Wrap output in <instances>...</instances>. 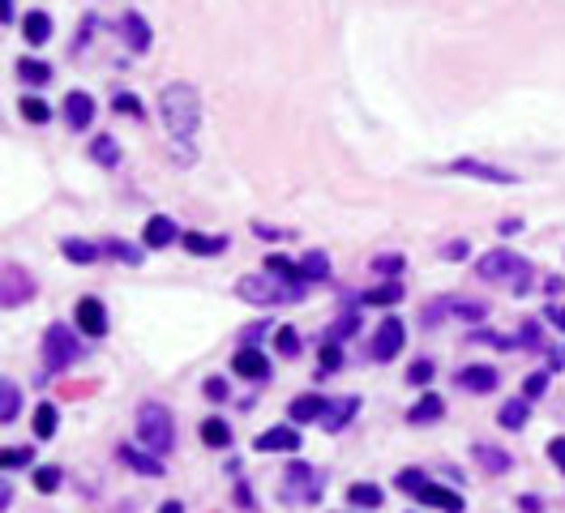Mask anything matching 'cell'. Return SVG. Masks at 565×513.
Returning <instances> with one entry per match:
<instances>
[{"instance_id":"d590c367","label":"cell","mask_w":565,"mask_h":513,"mask_svg":"<svg viewBox=\"0 0 565 513\" xmlns=\"http://www.w3.org/2000/svg\"><path fill=\"white\" fill-rule=\"evenodd\" d=\"M108 253H112L116 261H125V266H142V248H133V244H125V240H108Z\"/></svg>"},{"instance_id":"11a10c76","label":"cell","mask_w":565,"mask_h":513,"mask_svg":"<svg viewBox=\"0 0 565 513\" xmlns=\"http://www.w3.org/2000/svg\"><path fill=\"white\" fill-rule=\"evenodd\" d=\"M261 334H266V325H253V330H244V342H249V347H253V342H258Z\"/></svg>"},{"instance_id":"f907efd6","label":"cell","mask_w":565,"mask_h":513,"mask_svg":"<svg viewBox=\"0 0 565 513\" xmlns=\"http://www.w3.org/2000/svg\"><path fill=\"white\" fill-rule=\"evenodd\" d=\"M544 321H549V325H557V330H565V304H549Z\"/></svg>"},{"instance_id":"8fae6325","label":"cell","mask_w":565,"mask_h":513,"mask_svg":"<svg viewBox=\"0 0 565 513\" xmlns=\"http://www.w3.org/2000/svg\"><path fill=\"white\" fill-rule=\"evenodd\" d=\"M287 480H291L287 500H317V492H322V475H317V471H308L305 462L291 466Z\"/></svg>"},{"instance_id":"b9f144b4","label":"cell","mask_w":565,"mask_h":513,"mask_svg":"<svg viewBox=\"0 0 565 513\" xmlns=\"http://www.w3.org/2000/svg\"><path fill=\"white\" fill-rule=\"evenodd\" d=\"M454 317H467V321H485V304H467V300H450L446 304Z\"/></svg>"},{"instance_id":"7bdbcfd3","label":"cell","mask_w":565,"mask_h":513,"mask_svg":"<svg viewBox=\"0 0 565 513\" xmlns=\"http://www.w3.org/2000/svg\"><path fill=\"white\" fill-rule=\"evenodd\" d=\"M407 381H411V385H428V381H433V364H428V359L411 364V368H407Z\"/></svg>"},{"instance_id":"83f0119b","label":"cell","mask_w":565,"mask_h":513,"mask_svg":"<svg viewBox=\"0 0 565 513\" xmlns=\"http://www.w3.org/2000/svg\"><path fill=\"white\" fill-rule=\"evenodd\" d=\"M61 248H65V256L73 261V266H90V261L99 256L95 244H90V240H78V236H69V240L61 244Z\"/></svg>"},{"instance_id":"60d3db41","label":"cell","mask_w":565,"mask_h":513,"mask_svg":"<svg viewBox=\"0 0 565 513\" xmlns=\"http://www.w3.org/2000/svg\"><path fill=\"white\" fill-rule=\"evenodd\" d=\"M544 389H549V372H532V377L523 381V398L532 402V398H540Z\"/></svg>"},{"instance_id":"d6a6232c","label":"cell","mask_w":565,"mask_h":513,"mask_svg":"<svg viewBox=\"0 0 565 513\" xmlns=\"http://www.w3.org/2000/svg\"><path fill=\"white\" fill-rule=\"evenodd\" d=\"M90 154H95V163H103V167H116V163H120V145H116L112 137L103 133V137H95V142H90Z\"/></svg>"},{"instance_id":"7a4b0ae2","label":"cell","mask_w":565,"mask_h":513,"mask_svg":"<svg viewBox=\"0 0 565 513\" xmlns=\"http://www.w3.org/2000/svg\"><path fill=\"white\" fill-rule=\"evenodd\" d=\"M137 441L146 445V453H172L176 445V419L167 406L159 402H146L137 411Z\"/></svg>"},{"instance_id":"6da1fadb","label":"cell","mask_w":565,"mask_h":513,"mask_svg":"<svg viewBox=\"0 0 565 513\" xmlns=\"http://www.w3.org/2000/svg\"><path fill=\"white\" fill-rule=\"evenodd\" d=\"M159 116L176 142H189L197 133V120H202V98H197V90L189 81H172V86H163L159 95Z\"/></svg>"},{"instance_id":"816d5d0a","label":"cell","mask_w":565,"mask_h":513,"mask_svg":"<svg viewBox=\"0 0 565 513\" xmlns=\"http://www.w3.org/2000/svg\"><path fill=\"white\" fill-rule=\"evenodd\" d=\"M355 330H360V321H355V317H343L339 325H334V334H330V338H347V334H355Z\"/></svg>"},{"instance_id":"ba28073f","label":"cell","mask_w":565,"mask_h":513,"mask_svg":"<svg viewBox=\"0 0 565 513\" xmlns=\"http://www.w3.org/2000/svg\"><path fill=\"white\" fill-rule=\"evenodd\" d=\"M78 330L81 334H90V338L108 334V308H103V300H95V295L78 300Z\"/></svg>"},{"instance_id":"5b68a950","label":"cell","mask_w":565,"mask_h":513,"mask_svg":"<svg viewBox=\"0 0 565 513\" xmlns=\"http://www.w3.org/2000/svg\"><path fill=\"white\" fill-rule=\"evenodd\" d=\"M240 295L253 304H283V300H300L305 291L283 287L278 278H266V274H249V278H240Z\"/></svg>"},{"instance_id":"836d02e7","label":"cell","mask_w":565,"mask_h":513,"mask_svg":"<svg viewBox=\"0 0 565 513\" xmlns=\"http://www.w3.org/2000/svg\"><path fill=\"white\" fill-rule=\"evenodd\" d=\"M403 300V287L399 283H381V287H372V291H364V304H399Z\"/></svg>"},{"instance_id":"db71d44e","label":"cell","mask_w":565,"mask_h":513,"mask_svg":"<svg viewBox=\"0 0 565 513\" xmlns=\"http://www.w3.org/2000/svg\"><path fill=\"white\" fill-rule=\"evenodd\" d=\"M518 231H523V219H505L501 223V236H518Z\"/></svg>"},{"instance_id":"603a6c76","label":"cell","mask_w":565,"mask_h":513,"mask_svg":"<svg viewBox=\"0 0 565 513\" xmlns=\"http://www.w3.org/2000/svg\"><path fill=\"white\" fill-rule=\"evenodd\" d=\"M446 415V402L437 398V394H424L411 411H407V424H433V419Z\"/></svg>"},{"instance_id":"9c48e42d","label":"cell","mask_w":565,"mask_h":513,"mask_svg":"<svg viewBox=\"0 0 565 513\" xmlns=\"http://www.w3.org/2000/svg\"><path fill=\"white\" fill-rule=\"evenodd\" d=\"M34 295V278L22 266H5V308H17L26 304Z\"/></svg>"},{"instance_id":"74e56055","label":"cell","mask_w":565,"mask_h":513,"mask_svg":"<svg viewBox=\"0 0 565 513\" xmlns=\"http://www.w3.org/2000/svg\"><path fill=\"white\" fill-rule=\"evenodd\" d=\"M372 270L386 274L390 283H394V274L403 270V256H399V253H381V256H372Z\"/></svg>"},{"instance_id":"7402d4cb","label":"cell","mask_w":565,"mask_h":513,"mask_svg":"<svg viewBox=\"0 0 565 513\" xmlns=\"http://www.w3.org/2000/svg\"><path fill=\"white\" fill-rule=\"evenodd\" d=\"M497 419H501V428H510V433H523V428H527V419H532V402H527V398L505 402Z\"/></svg>"},{"instance_id":"e0dca14e","label":"cell","mask_w":565,"mask_h":513,"mask_svg":"<svg viewBox=\"0 0 565 513\" xmlns=\"http://www.w3.org/2000/svg\"><path fill=\"white\" fill-rule=\"evenodd\" d=\"M454 381L463 385V389H476V394H488V389H497V372L488 368V364H471V368H463Z\"/></svg>"},{"instance_id":"52a82bcc","label":"cell","mask_w":565,"mask_h":513,"mask_svg":"<svg viewBox=\"0 0 565 513\" xmlns=\"http://www.w3.org/2000/svg\"><path fill=\"white\" fill-rule=\"evenodd\" d=\"M446 172L454 176H471V180H488V184H514V172H505V167H493V163H480V159H454Z\"/></svg>"},{"instance_id":"cb8c5ba5","label":"cell","mask_w":565,"mask_h":513,"mask_svg":"<svg viewBox=\"0 0 565 513\" xmlns=\"http://www.w3.org/2000/svg\"><path fill=\"white\" fill-rule=\"evenodd\" d=\"M56 419H61V411H56L52 402H39V406H34V436H39V441H52V436H56Z\"/></svg>"},{"instance_id":"ac0fdd59","label":"cell","mask_w":565,"mask_h":513,"mask_svg":"<svg viewBox=\"0 0 565 513\" xmlns=\"http://www.w3.org/2000/svg\"><path fill=\"white\" fill-rule=\"evenodd\" d=\"M180 244H184V253L193 256H214L227 248V236H202V231H184L180 236Z\"/></svg>"},{"instance_id":"f5cc1de1","label":"cell","mask_w":565,"mask_h":513,"mask_svg":"<svg viewBox=\"0 0 565 513\" xmlns=\"http://www.w3.org/2000/svg\"><path fill=\"white\" fill-rule=\"evenodd\" d=\"M463 256H467V240L446 244V261H463Z\"/></svg>"},{"instance_id":"2e32d148","label":"cell","mask_w":565,"mask_h":513,"mask_svg":"<svg viewBox=\"0 0 565 513\" xmlns=\"http://www.w3.org/2000/svg\"><path fill=\"white\" fill-rule=\"evenodd\" d=\"M180 231L176 223L167 219V214H155V219H146V248H167V244L176 240Z\"/></svg>"},{"instance_id":"bcb514c9","label":"cell","mask_w":565,"mask_h":513,"mask_svg":"<svg viewBox=\"0 0 565 513\" xmlns=\"http://www.w3.org/2000/svg\"><path fill=\"white\" fill-rule=\"evenodd\" d=\"M202 394H206L211 402H223L227 398V381H223V377H211V381L202 385Z\"/></svg>"},{"instance_id":"f35d334b","label":"cell","mask_w":565,"mask_h":513,"mask_svg":"<svg viewBox=\"0 0 565 513\" xmlns=\"http://www.w3.org/2000/svg\"><path fill=\"white\" fill-rule=\"evenodd\" d=\"M34 488H39V492H56V488H61V471H56V466H39V471H34Z\"/></svg>"},{"instance_id":"277c9868","label":"cell","mask_w":565,"mask_h":513,"mask_svg":"<svg viewBox=\"0 0 565 513\" xmlns=\"http://www.w3.org/2000/svg\"><path fill=\"white\" fill-rule=\"evenodd\" d=\"M43 359H48V372H65L73 359H81V342L65 321H52L48 325V334H43Z\"/></svg>"},{"instance_id":"c3c4849f","label":"cell","mask_w":565,"mask_h":513,"mask_svg":"<svg viewBox=\"0 0 565 513\" xmlns=\"http://www.w3.org/2000/svg\"><path fill=\"white\" fill-rule=\"evenodd\" d=\"M424 483H428L424 480V471H403V475H399V488H411V492H420Z\"/></svg>"},{"instance_id":"f1b7e54d","label":"cell","mask_w":565,"mask_h":513,"mask_svg":"<svg viewBox=\"0 0 565 513\" xmlns=\"http://www.w3.org/2000/svg\"><path fill=\"white\" fill-rule=\"evenodd\" d=\"M17 78L22 81H31V86H43V81H52V64H43V61H17Z\"/></svg>"},{"instance_id":"4fadbf2b","label":"cell","mask_w":565,"mask_h":513,"mask_svg":"<svg viewBox=\"0 0 565 513\" xmlns=\"http://www.w3.org/2000/svg\"><path fill=\"white\" fill-rule=\"evenodd\" d=\"M65 120L73 128H86L90 120H95V98L86 95V90H73V95H65Z\"/></svg>"},{"instance_id":"f6af8a7d","label":"cell","mask_w":565,"mask_h":513,"mask_svg":"<svg viewBox=\"0 0 565 513\" xmlns=\"http://www.w3.org/2000/svg\"><path fill=\"white\" fill-rule=\"evenodd\" d=\"M339 364H343V351H339V342H325V347H322V368H325V372H334V368H339Z\"/></svg>"},{"instance_id":"44dd1931","label":"cell","mask_w":565,"mask_h":513,"mask_svg":"<svg viewBox=\"0 0 565 513\" xmlns=\"http://www.w3.org/2000/svg\"><path fill=\"white\" fill-rule=\"evenodd\" d=\"M22 31H26V43H31V48H43L52 39V17L43 14V9H34V14H26Z\"/></svg>"},{"instance_id":"9f6ffc18","label":"cell","mask_w":565,"mask_h":513,"mask_svg":"<svg viewBox=\"0 0 565 513\" xmlns=\"http://www.w3.org/2000/svg\"><path fill=\"white\" fill-rule=\"evenodd\" d=\"M159 513H184V509H180V500H163Z\"/></svg>"},{"instance_id":"ee69618b","label":"cell","mask_w":565,"mask_h":513,"mask_svg":"<svg viewBox=\"0 0 565 513\" xmlns=\"http://www.w3.org/2000/svg\"><path fill=\"white\" fill-rule=\"evenodd\" d=\"M112 107H116V112H129V116H137V120L146 116V107H142V103H137L133 95H116V98H112Z\"/></svg>"},{"instance_id":"e575fe53","label":"cell","mask_w":565,"mask_h":513,"mask_svg":"<svg viewBox=\"0 0 565 513\" xmlns=\"http://www.w3.org/2000/svg\"><path fill=\"white\" fill-rule=\"evenodd\" d=\"M325 274H330L325 253H305V261H300V278H325Z\"/></svg>"},{"instance_id":"30bf717a","label":"cell","mask_w":565,"mask_h":513,"mask_svg":"<svg viewBox=\"0 0 565 513\" xmlns=\"http://www.w3.org/2000/svg\"><path fill=\"white\" fill-rule=\"evenodd\" d=\"M231 372L244 377V381H266L270 377V364H266V355L258 347H240V351L231 355Z\"/></svg>"},{"instance_id":"484cf974","label":"cell","mask_w":565,"mask_h":513,"mask_svg":"<svg viewBox=\"0 0 565 513\" xmlns=\"http://www.w3.org/2000/svg\"><path fill=\"white\" fill-rule=\"evenodd\" d=\"M120 462H129L137 475H163V462H155L150 453H142V449H120Z\"/></svg>"},{"instance_id":"7dc6e473","label":"cell","mask_w":565,"mask_h":513,"mask_svg":"<svg viewBox=\"0 0 565 513\" xmlns=\"http://www.w3.org/2000/svg\"><path fill=\"white\" fill-rule=\"evenodd\" d=\"M549 458H552V466L565 475V436H552L549 441Z\"/></svg>"},{"instance_id":"8d00e7d4","label":"cell","mask_w":565,"mask_h":513,"mask_svg":"<svg viewBox=\"0 0 565 513\" xmlns=\"http://www.w3.org/2000/svg\"><path fill=\"white\" fill-rule=\"evenodd\" d=\"M31 449L26 445H17V449H5V453H0V466H5V471H22V466H31Z\"/></svg>"},{"instance_id":"ffe728a7","label":"cell","mask_w":565,"mask_h":513,"mask_svg":"<svg viewBox=\"0 0 565 513\" xmlns=\"http://www.w3.org/2000/svg\"><path fill=\"white\" fill-rule=\"evenodd\" d=\"M291 424H308V419H322L325 415V398L322 394H300V398L287 406Z\"/></svg>"},{"instance_id":"8992f818","label":"cell","mask_w":565,"mask_h":513,"mask_svg":"<svg viewBox=\"0 0 565 513\" xmlns=\"http://www.w3.org/2000/svg\"><path fill=\"white\" fill-rule=\"evenodd\" d=\"M403 342H407V325L399 317H386L377 338H372V359H394V355L403 351Z\"/></svg>"},{"instance_id":"ab89813d","label":"cell","mask_w":565,"mask_h":513,"mask_svg":"<svg viewBox=\"0 0 565 513\" xmlns=\"http://www.w3.org/2000/svg\"><path fill=\"white\" fill-rule=\"evenodd\" d=\"M275 347H278L283 355H300V334H296L291 325H283V330L275 334Z\"/></svg>"},{"instance_id":"681fc988","label":"cell","mask_w":565,"mask_h":513,"mask_svg":"<svg viewBox=\"0 0 565 513\" xmlns=\"http://www.w3.org/2000/svg\"><path fill=\"white\" fill-rule=\"evenodd\" d=\"M518 342H523V347H540V325H535V321H527V325L518 330Z\"/></svg>"},{"instance_id":"f546056e","label":"cell","mask_w":565,"mask_h":513,"mask_svg":"<svg viewBox=\"0 0 565 513\" xmlns=\"http://www.w3.org/2000/svg\"><path fill=\"white\" fill-rule=\"evenodd\" d=\"M17 411H22V394H17V385H0V424H14Z\"/></svg>"},{"instance_id":"5bb4252c","label":"cell","mask_w":565,"mask_h":513,"mask_svg":"<svg viewBox=\"0 0 565 513\" xmlns=\"http://www.w3.org/2000/svg\"><path fill=\"white\" fill-rule=\"evenodd\" d=\"M416 497H420V505H437V509H446V513H463V497L450 492V488H441V483H424Z\"/></svg>"},{"instance_id":"1f68e13d","label":"cell","mask_w":565,"mask_h":513,"mask_svg":"<svg viewBox=\"0 0 565 513\" xmlns=\"http://www.w3.org/2000/svg\"><path fill=\"white\" fill-rule=\"evenodd\" d=\"M202 441L214 449H227L231 445V428H227L223 419H206V424H202Z\"/></svg>"},{"instance_id":"d6986e66","label":"cell","mask_w":565,"mask_h":513,"mask_svg":"<svg viewBox=\"0 0 565 513\" xmlns=\"http://www.w3.org/2000/svg\"><path fill=\"white\" fill-rule=\"evenodd\" d=\"M120 31H125V43H129L133 51H146L150 48V26H146V17L142 14H125L120 17Z\"/></svg>"},{"instance_id":"4dcf8cb0","label":"cell","mask_w":565,"mask_h":513,"mask_svg":"<svg viewBox=\"0 0 565 513\" xmlns=\"http://www.w3.org/2000/svg\"><path fill=\"white\" fill-rule=\"evenodd\" d=\"M17 112L26 116L31 125H48V120H52V107H48V103H43L39 95H26L22 103H17Z\"/></svg>"},{"instance_id":"d4e9b609","label":"cell","mask_w":565,"mask_h":513,"mask_svg":"<svg viewBox=\"0 0 565 513\" xmlns=\"http://www.w3.org/2000/svg\"><path fill=\"white\" fill-rule=\"evenodd\" d=\"M476 458H480V462H485V471H493V475H505V471H510V462H514V458H510L505 449H497V445H476Z\"/></svg>"},{"instance_id":"9a60e30c","label":"cell","mask_w":565,"mask_h":513,"mask_svg":"<svg viewBox=\"0 0 565 513\" xmlns=\"http://www.w3.org/2000/svg\"><path fill=\"white\" fill-rule=\"evenodd\" d=\"M360 411V398H339V402H325V415H322V424H325V433H343L347 428V419Z\"/></svg>"},{"instance_id":"7c38bea8","label":"cell","mask_w":565,"mask_h":513,"mask_svg":"<svg viewBox=\"0 0 565 513\" xmlns=\"http://www.w3.org/2000/svg\"><path fill=\"white\" fill-rule=\"evenodd\" d=\"M300 449V433L296 428H270L258 436V453H296Z\"/></svg>"},{"instance_id":"4316f807","label":"cell","mask_w":565,"mask_h":513,"mask_svg":"<svg viewBox=\"0 0 565 513\" xmlns=\"http://www.w3.org/2000/svg\"><path fill=\"white\" fill-rule=\"evenodd\" d=\"M347 497H352V505H360V509H377L386 492H381L377 483H352V488H347Z\"/></svg>"},{"instance_id":"3957f363","label":"cell","mask_w":565,"mask_h":513,"mask_svg":"<svg viewBox=\"0 0 565 513\" xmlns=\"http://www.w3.org/2000/svg\"><path fill=\"white\" fill-rule=\"evenodd\" d=\"M480 278H488V283H510L514 295H523L527 283H532V266L518 253H510V248H497V253H488L485 261H480Z\"/></svg>"}]
</instances>
